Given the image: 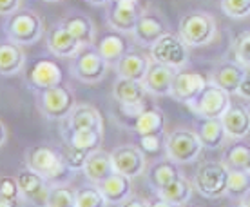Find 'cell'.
<instances>
[{"mask_svg":"<svg viewBox=\"0 0 250 207\" xmlns=\"http://www.w3.org/2000/svg\"><path fill=\"white\" fill-rule=\"evenodd\" d=\"M183 173L180 169V165L172 162L170 158H162V160H154V162L147 165L145 169V176L147 182L150 184V187H154L160 191L162 187L169 185L170 182H174L176 178H180Z\"/></svg>","mask_w":250,"mask_h":207,"instance_id":"obj_22","label":"cell"},{"mask_svg":"<svg viewBox=\"0 0 250 207\" xmlns=\"http://www.w3.org/2000/svg\"><path fill=\"white\" fill-rule=\"evenodd\" d=\"M150 66V57L138 53V51H127L118 62L114 64L116 73L120 78H129V80L144 82L147 71Z\"/></svg>","mask_w":250,"mask_h":207,"instance_id":"obj_21","label":"cell"},{"mask_svg":"<svg viewBox=\"0 0 250 207\" xmlns=\"http://www.w3.org/2000/svg\"><path fill=\"white\" fill-rule=\"evenodd\" d=\"M45 207H76V191L69 189L65 184L51 185Z\"/></svg>","mask_w":250,"mask_h":207,"instance_id":"obj_35","label":"cell"},{"mask_svg":"<svg viewBox=\"0 0 250 207\" xmlns=\"http://www.w3.org/2000/svg\"><path fill=\"white\" fill-rule=\"evenodd\" d=\"M230 104V94L225 89L218 88L216 84L208 82L205 89L196 96V100L188 107L200 118H221Z\"/></svg>","mask_w":250,"mask_h":207,"instance_id":"obj_9","label":"cell"},{"mask_svg":"<svg viewBox=\"0 0 250 207\" xmlns=\"http://www.w3.org/2000/svg\"><path fill=\"white\" fill-rule=\"evenodd\" d=\"M167 33V27L163 24V20L156 15H149V13H142L140 19L136 20V25L132 29V37L140 46L150 47L154 46Z\"/></svg>","mask_w":250,"mask_h":207,"instance_id":"obj_18","label":"cell"},{"mask_svg":"<svg viewBox=\"0 0 250 207\" xmlns=\"http://www.w3.org/2000/svg\"><path fill=\"white\" fill-rule=\"evenodd\" d=\"M196 133H198L203 147H208V149H218L229 138L221 118H201Z\"/></svg>","mask_w":250,"mask_h":207,"instance_id":"obj_31","label":"cell"},{"mask_svg":"<svg viewBox=\"0 0 250 207\" xmlns=\"http://www.w3.org/2000/svg\"><path fill=\"white\" fill-rule=\"evenodd\" d=\"M85 2H89L91 6H109L113 0H85Z\"/></svg>","mask_w":250,"mask_h":207,"instance_id":"obj_48","label":"cell"},{"mask_svg":"<svg viewBox=\"0 0 250 207\" xmlns=\"http://www.w3.org/2000/svg\"><path fill=\"white\" fill-rule=\"evenodd\" d=\"M65 144L82 151V153H93V151L100 149L102 142H104V131L98 129H78V131H65Z\"/></svg>","mask_w":250,"mask_h":207,"instance_id":"obj_30","label":"cell"},{"mask_svg":"<svg viewBox=\"0 0 250 207\" xmlns=\"http://www.w3.org/2000/svg\"><path fill=\"white\" fill-rule=\"evenodd\" d=\"M45 44L57 58H73L82 49V44L76 40L62 24L51 27L45 35Z\"/></svg>","mask_w":250,"mask_h":207,"instance_id":"obj_17","label":"cell"},{"mask_svg":"<svg viewBox=\"0 0 250 207\" xmlns=\"http://www.w3.org/2000/svg\"><path fill=\"white\" fill-rule=\"evenodd\" d=\"M178 35L188 47H203L212 42L218 35V22L207 11H188L180 20Z\"/></svg>","mask_w":250,"mask_h":207,"instance_id":"obj_3","label":"cell"},{"mask_svg":"<svg viewBox=\"0 0 250 207\" xmlns=\"http://www.w3.org/2000/svg\"><path fill=\"white\" fill-rule=\"evenodd\" d=\"M221 122L229 138L241 140L250 135V109L243 104H230Z\"/></svg>","mask_w":250,"mask_h":207,"instance_id":"obj_19","label":"cell"},{"mask_svg":"<svg viewBox=\"0 0 250 207\" xmlns=\"http://www.w3.org/2000/svg\"><path fill=\"white\" fill-rule=\"evenodd\" d=\"M198 133L187 127H176L165 135V157L170 158L178 165L182 163H194L203 153Z\"/></svg>","mask_w":250,"mask_h":207,"instance_id":"obj_4","label":"cell"},{"mask_svg":"<svg viewBox=\"0 0 250 207\" xmlns=\"http://www.w3.org/2000/svg\"><path fill=\"white\" fill-rule=\"evenodd\" d=\"M0 196H7V198H20V187L17 182V176L4 175L0 176Z\"/></svg>","mask_w":250,"mask_h":207,"instance_id":"obj_41","label":"cell"},{"mask_svg":"<svg viewBox=\"0 0 250 207\" xmlns=\"http://www.w3.org/2000/svg\"><path fill=\"white\" fill-rule=\"evenodd\" d=\"M165 113L160 107H142V111L138 113L134 118V131L138 133V137L144 135H154V133H163L165 131Z\"/></svg>","mask_w":250,"mask_h":207,"instance_id":"obj_29","label":"cell"},{"mask_svg":"<svg viewBox=\"0 0 250 207\" xmlns=\"http://www.w3.org/2000/svg\"><path fill=\"white\" fill-rule=\"evenodd\" d=\"M208 84V78L196 71H176L174 80H172V89L170 96L180 104L190 106L196 96L205 89Z\"/></svg>","mask_w":250,"mask_h":207,"instance_id":"obj_13","label":"cell"},{"mask_svg":"<svg viewBox=\"0 0 250 207\" xmlns=\"http://www.w3.org/2000/svg\"><path fill=\"white\" fill-rule=\"evenodd\" d=\"M82 173L94 185H100L102 182H105L107 178L114 173V163L111 153L102 149V147L89 153L87 158H85V163L82 167Z\"/></svg>","mask_w":250,"mask_h":207,"instance_id":"obj_15","label":"cell"},{"mask_svg":"<svg viewBox=\"0 0 250 207\" xmlns=\"http://www.w3.org/2000/svg\"><path fill=\"white\" fill-rule=\"evenodd\" d=\"M144 84L138 80H129V78H120L114 82L113 96L120 106H142L145 100Z\"/></svg>","mask_w":250,"mask_h":207,"instance_id":"obj_28","label":"cell"},{"mask_svg":"<svg viewBox=\"0 0 250 207\" xmlns=\"http://www.w3.org/2000/svg\"><path fill=\"white\" fill-rule=\"evenodd\" d=\"M174 75L176 69L169 68L165 64H158L150 60L149 71H147L142 84H144L145 91L154 94V96H170Z\"/></svg>","mask_w":250,"mask_h":207,"instance_id":"obj_16","label":"cell"},{"mask_svg":"<svg viewBox=\"0 0 250 207\" xmlns=\"http://www.w3.org/2000/svg\"><path fill=\"white\" fill-rule=\"evenodd\" d=\"M120 207H149V200H145L142 196L131 195L127 200L120 204Z\"/></svg>","mask_w":250,"mask_h":207,"instance_id":"obj_44","label":"cell"},{"mask_svg":"<svg viewBox=\"0 0 250 207\" xmlns=\"http://www.w3.org/2000/svg\"><path fill=\"white\" fill-rule=\"evenodd\" d=\"M60 24L80 42L82 47L94 46V42H96V25H94V22L89 19L87 15L73 13V15H67Z\"/></svg>","mask_w":250,"mask_h":207,"instance_id":"obj_24","label":"cell"},{"mask_svg":"<svg viewBox=\"0 0 250 207\" xmlns=\"http://www.w3.org/2000/svg\"><path fill=\"white\" fill-rule=\"evenodd\" d=\"M250 193V171L249 169H229V185L227 196L232 200H243Z\"/></svg>","mask_w":250,"mask_h":207,"instance_id":"obj_33","label":"cell"},{"mask_svg":"<svg viewBox=\"0 0 250 207\" xmlns=\"http://www.w3.org/2000/svg\"><path fill=\"white\" fill-rule=\"evenodd\" d=\"M98 187L109 204H118L120 206L122 202H125L132 195V178L114 171L113 175L109 176L105 182H102Z\"/></svg>","mask_w":250,"mask_h":207,"instance_id":"obj_27","label":"cell"},{"mask_svg":"<svg viewBox=\"0 0 250 207\" xmlns=\"http://www.w3.org/2000/svg\"><path fill=\"white\" fill-rule=\"evenodd\" d=\"M75 106V93L63 84L38 91V111L47 120H65Z\"/></svg>","mask_w":250,"mask_h":207,"instance_id":"obj_8","label":"cell"},{"mask_svg":"<svg viewBox=\"0 0 250 207\" xmlns=\"http://www.w3.org/2000/svg\"><path fill=\"white\" fill-rule=\"evenodd\" d=\"M229 169H250V145L238 144L230 145L223 155V160Z\"/></svg>","mask_w":250,"mask_h":207,"instance_id":"obj_34","label":"cell"},{"mask_svg":"<svg viewBox=\"0 0 250 207\" xmlns=\"http://www.w3.org/2000/svg\"><path fill=\"white\" fill-rule=\"evenodd\" d=\"M111 157H113L114 171L129 176V178H138L147 169V157L138 145H118L114 151H111Z\"/></svg>","mask_w":250,"mask_h":207,"instance_id":"obj_11","label":"cell"},{"mask_svg":"<svg viewBox=\"0 0 250 207\" xmlns=\"http://www.w3.org/2000/svg\"><path fill=\"white\" fill-rule=\"evenodd\" d=\"M65 127L69 131H78V129L104 131V118H102L100 111L91 104H76L65 118Z\"/></svg>","mask_w":250,"mask_h":207,"instance_id":"obj_20","label":"cell"},{"mask_svg":"<svg viewBox=\"0 0 250 207\" xmlns=\"http://www.w3.org/2000/svg\"><path fill=\"white\" fill-rule=\"evenodd\" d=\"M247 69L239 66L238 62H223L210 73L208 82L216 84L218 88L225 89L229 94H236Z\"/></svg>","mask_w":250,"mask_h":207,"instance_id":"obj_23","label":"cell"},{"mask_svg":"<svg viewBox=\"0 0 250 207\" xmlns=\"http://www.w3.org/2000/svg\"><path fill=\"white\" fill-rule=\"evenodd\" d=\"M158 195L165 198V200L172 202V204H178V206H185L190 202L192 198V193H194V185L192 182L185 178V176H180V178H176L174 182H170L169 185H165L162 187L160 191H156Z\"/></svg>","mask_w":250,"mask_h":207,"instance_id":"obj_32","label":"cell"},{"mask_svg":"<svg viewBox=\"0 0 250 207\" xmlns=\"http://www.w3.org/2000/svg\"><path fill=\"white\" fill-rule=\"evenodd\" d=\"M24 163L27 169L45 178L51 185L67 184L73 176V169L63 160L62 153L49 145H31L24 153Z\"/></svg>","mask_w":250,"mask_h":207,"instance_id":"obj_1","label":"cell"},{"mask_svg":"<svg viewBox=\"0 0 250 207\" xmlns=\"http://www.w3.org/2000/svg\"><path fill=\"white\" fill-rule=\"evenodd\" d=\"M221 11L230 19H247L250 17V0H219Z\"/></svg>","mask_w":250,"mask_h":207,"instance_id":"obj_39","label":"cell"},{"mask_svg":"<svg viewBox=\"0 0 250 207\" xmlns=\"http://www.w3.org/2000/svg\"><path fill=\"white\" fill-rule=\"evenodd\" d=\"M60 153H62V157H63V160H65V163L69 165V169L82 171L83 163H85V158H87V155H85V153H82V151L75 149V147H71V145H67V144H65V147H63Z\"/></svg>","mask_w":250,"mask_h":207,"instance_id":"obj_40","label":"cell"},{"mask_svg":"<svg viewBox=\"0 0 250 207\" xmlns=\"http://www.w3.org/2000/svg\"><path fill=\"white\" fill-rule=\"evenodd\" d=\"M25 200L20 198H7V196H0V207H24Z\"/></svg>","mask_w":250,"mask_h":207,"instance_id":"obj_45","label":"cell"},{"mask_svg":"<svg viewBox=\"0 0 250 207\" xmlns=\"http://www.w3.org/2000/svg\"><path fill=\"white\" fill-rule=\"evenodd\" d=\"M192 185L205 198H223L229 185V167L221 160H207L196 169Z\"/></svg>","mask_w":250,"mask_h":207,"instance_id":"obj_5","label":"cell"},{"mask_svg":"<svg viewBox=\"0 0 250 207\" xmlns=\"http://www.w3.org/2000/svg\"><path fill=\"white\" fill-rule=\"evenodd\" d=\"M249 171H250V169H249Z\"/></svg>","mask_w":250,"mask_h":207,"instance_id":"obj_52","label":"cell"},{"mask_svg":"<svg viewBox=\"0 0 250 207\" xmlns=\"http://www.w3.org/2000/svg\"><path fill=\"white\" fill-rule=\"evenodd\" d=\"M109 71V62L96 51L94 46L82 47L71 62V75L87 86L100 84Z\"/></svg>","mask_w":250,"mask_h":207,"instance_id":"obj_6","label":"cell"},{"mask_svg":"<svg viewBox=\"0 0 250 207\" xmlns=\"http://www.w3.org/2000/svg\"><path fill=\"white\" fill-rule=\"evenodd\" d=\"M239 202H243L245 206H247V207H250V193H249V195H247V196H245L243 200H239Z\"/></svg>","mask_w":250,"mask_h":207,"instance_id":"obj_49","label":"cell"},{"mask_svg":"<svg viewBox=\"0 0 250 207\" xmlns=\"http://www.w3.org/2000/svg\"><path fill=\"white\" fill-rule=\"evenodd\" d=\"M239 98H243V100H250V69L245 71V76L241 84H239L238 88V93H236Z\"/></svg>","mask_w":250,"mask_h":207,"instance_id":"obj_43","label":"cell"},{"mask_svg":"<svg viewBox=\"0 0 250 207\" xmlns=\"http://www.w3.org/2000/svg\"><path fill=\"white\" fill-rule=\"evenodd\" d=\"M232 51H234L236 62L239 66H243L245 69H250V29L239 33L238 37L234 38Z\"/></svg>","mask_w":250,"mask_h":207,"instance_id":"obj_38","label":"cell"},{"mask_svg":"<svg viewBox=\"0 0 250 207\" xmlns=\"http://www.w3.org/2000/svg\"><path fill=\"white\" fill-rule=\"evenodd\" d=\"M188 57H190V47L176 33L167 31L156 44L150 46V60L158 64H165L176 71H180L187 66Z\"/></svg>","mask_w":250,"mask_h":207,"instance_id":"obj_7","label":"cell"},{"mask_svg":"<svg viewBox=\"0 0 250 207\" xmlns=\"http://www.w3.org/2000/svg\"><path fill=\"white\" fill-rule=\"evenodd\" d=\"M230 207H247V206H245L243 202H239V204H234V206H230Z\"/></svg>","mask_w":250,"mask_h":207,"instance_id":"obj_50","label":"cell"},{"mask_svg":"<svg viewBox=\"0 0 250 207\" xmlns=\"http://www.w3.org/2000/svg\"><path fill=\"white\" fill-rule=\"evenodd\" d=\"M15 176H17L20 195L25 200V204H31L35 207H45L51 191V184L40 175H37L35 171L27 169V167L19 171Z\"/></svg>","mask_w":250,"mask_h":207,"instance_id":"obj_12","label":"cell"},{"mask_svg":"<svg viewBox=\"0 0 250 207\" xmlns=\"http://www.w3.org/2000/svg\"><path fill=\"white\" fill-rule=\"evenodd\" d=\"M138 147L144 151V155L149 158H156L165 151V135L163 133H154V135H144L138 140Z\"/></svg>","mask_w":250,"mask_h":207,"instance_id":"obj_37","label":"cell"},{"mask_svg":"<svg viewBox=\"0 0 250 207\" xmlns=\"http://www.w3.org/2000/svg\"><path fill=\"white\" fill-rule=\"evenodd\" d=\"M149 207H183V206H178V204H172V202L165 200L162 198L160 195H156L152 200H149Z\"/></svg>","mask_w":250,"mask_h":207,"instance_id":"obj_46","label":"cell"},{"mask_svg":"<svg viewBox=\"0 0 250 207\" xmlns=\"http://www.w3.org/2000/svg\"><path fill=\"white\" fill-rule=\"evenodd\" d=\"M109 202L105 200L104 193L98 185H87V187L76 189V207H107Z\"/></svg>","mask_w":250,"mask_h":207,"instance_id":"obj_36","label":"cell"},{"mask_svg":"<svg viewBox=\"0 0 250 207\" xmlns=\"http://www.w3.org/2000/svg\"><path fill=\"white\" fill-rule=\"evenodd\" d=\"M7 142V127H6V124L0 120V147L6 144Z\"/></svg>","mask_w":250,"mask_h":207,"instance_id":"obj_47","label":"cell"},{"mask_svg":"<svg viewBox=\"0 0 250 207\" xmlns=\"http://www.w3.org/2000/svg\"><path fill=\"white\" fill-rule=\"evenodd\" d=\"M20 6H22V0H0V15L9 17L19 11Z\"/></svg>","mask_w":250,"mask_h":207,"instance_id":"obj_42","label":"cell"},{"mask_svg":"<svg viewBox=\"0 0 250 207\" xmlns=\"http://www.w3.org/2000/svg\"><path fill=\"white\" fill-rule=\"evenodd\" d=\"M94 47L109 64H116L129 51V44H127V38L124 37V33H118L114 29L109 33H104L94 42Z\"/></svg>","mask_w":250,"mask_h":207,"instance_id":"obj_26","label":"cell"},{"mask_svg":"<svg viewBox=\"0 0 250 207\" xmlns=\"http://www.w3.org/2000/svg\"><path fill=\"white\" fill-rule=\"evenodd\" d=\"M25 68L24 46L15 44L11 40L0 42V75L13 76L19 75Z\"/></svg>","mask_w":250,"mask_h":207,"instance_id":"obj_25","label":"cell"},{"mask_svg":"<svg viewBox=\"0 0 250 207\" xmlns=\"http://www.w3.org/2000/svg\"><path fill=\"white\" fill-rule=\"evenodd\" d=\"M44 2H62V0H44Z\"/></svg>","mask_w":250,"mask_h":207,"instance_id":"obj_51","label":"cell"},{"mask_svg":"<svg viewBox=\"0 0 250 207\" xmlns=\"http://www.w3.org/2000/svg\"><path fill=\"white\" fill-rule=\"evenodd\" d=\"M63 73L62 68L53 60L40 58L37 62H33L27 69V84L37 91L55 88L58 84H62Z\"/></svg>","mask_w":250,"mask_h":207,"instance_id":"obj_14","label":"cell"},{"mask_svg":"<svg viewBox=\"0 0 250 207\" xmlns=\"http://www.w3.org/2000/svg\"><path fill=\"white\" fill-rule=\"evenodd\" d=\"M4 29H6L7 40L20 46H33L44 37L45 22L33 9H19L7 17Z\"/></svg>","mask_w":250,"mask_h":207,"instance_id":"obj_2","label":"cell"},{"mask_svg":"<svg viewBox=\"0 0 250 207\" xmlns=\"http://www.w3.org/2000/svg\"><path fill=\"white\" fill-rule=\"evenodd\" d=\"M144 13L140 0H113L107 9V22L118 33H132L136 20Z\"/></svg>","mask_w":250,"mask_h":207,"instance_id":"obj_10","label":"cell"}]
</instances>
